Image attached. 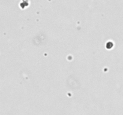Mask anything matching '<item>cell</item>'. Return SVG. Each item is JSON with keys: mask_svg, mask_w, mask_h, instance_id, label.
Returning a JSON list of instances; mask_svg holds the SVG:
<instances>
[{"mask_svg": "<svg viewBox=\"0 0 123 115\" xmlns=\"http://www.w3.org/2000/svg\"><path fill=\"white\" fill-rule=\"evenodd\" d=\"M113 46H114V44L111 41H109L106 44V47L107 49H111L113 47Z\"/></svg>", "mask_w": 123, "mask_h": 115, "instance_id": "6da1fadb", "label": "cell"}]
</instances>
